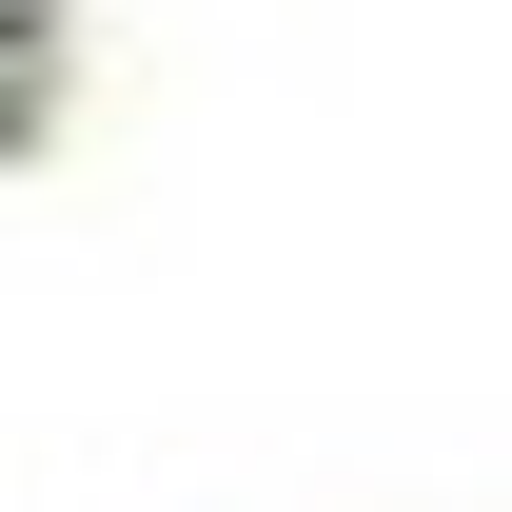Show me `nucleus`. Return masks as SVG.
Masks as SVG:
<instances>
[{
    "label": "nucleus",
    "instance_id": "f257e3e1",
    "mask_svg": "<svg viewBox=\"0 0 512 512\" xmlns=\"http://www.w3.org/2000/svg\"><path fill=\"white\" fill-rule=\"evenodd\" d=\"M40 119V0H0V138Z\"/></svg>",
    "mask_w": 512,
    "mask_h": 512
}]
</instances>
